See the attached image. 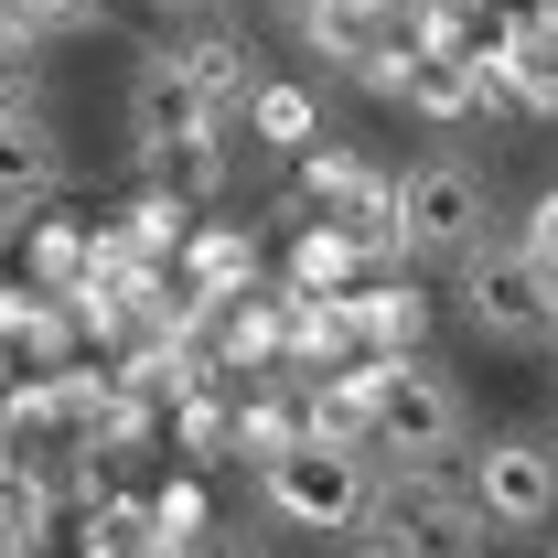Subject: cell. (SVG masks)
<instances>
[{"mask_svg":"<svg viewBox=\"0 0 558 558\" xmlns=\"http://www.w3.org/2000/svg\"><path fill=\"white\" fill-rule=\"evenodd\" d=\"M258 494H269L279 526H312V537H344L376 515V462L354 440H323V429H290L279 451H258Z\"/></svg>","mask_w":558,"mask_h":558,"instance_id":"cell-1","label":"cell"},{"mask_svg":"<svg viewBox=\"0 0 558 558\" xmlns=\"http://www.w3.org/2000/svg\"><path fill=\"white\" fill-rule=\"evenodd\" d=\"M354 409H365V440L387 462H451V440H462V387L409 365V354H376L354 376Z\"/></svg>","mask_w":558,"mask_h":558,"instance_id":"cell-2","label":"cell"},{"mask_svg":"<svg viewBox=\"0 0 558 558\" xmlns=\"http://www.w3.org/2000/svg\"><path fill=\"white\" fill-rule=\"evenodd\" d=\"M494 236V194L473 161H409L398 172V247L409 258H462V247H484Z\"/></svg>","mask_w":558,"mask_h":558,"instance_id":"cell-3","label":"cell"},{"mask_svg":"<svg viewBox=\"0 0 558 558\" xmlns=\"http://www.w3.org/2000/svg\"><path fill=\"white\" fill-rule=\"evenodd\" d=\"M473 505H484L494 537H548V515H558V440H537V429L473 440Z\"/></svg>","mask_w":558,"mask_h":558,"instance_id":"cell-4","label":"cell"},{"mask_svg":"<svg viewBox=\"0 0 558 558\" xmlns=\"http://www.w3.org/2000/svg\"><path fill=\"white\" fill-rule=\"evenodd\" d=\"M376 505L398 515L387 537L409 558H484L494 548V526H484V505H473V484H451L440 462H398V484H376Z\"/></svg>","mask_w":558,"mask_h":558,"instance_id":"cell-5","label":"cell"},{"mask_svg":"<svg viewBox=\"0 0 558 558\" xmlns=\"http://www.w3.org/2000/svg\"><path fill=\"white\" fill-rule=\"evenodd\" d=\"M451 269H462V323H473L484 344H537V333H548V269H537L515 236L462 247Z\"/></svg>","mask_w":558,"mask_h":558,"instance_id":"cell-6","label":"cell"},{"mask_svg":"<svg viewBox=\"0 0 558 558\" xmlns=\"http://www.w3.org/2000/svg\"><path fill=\"white\" fill-rule=\"evenodd\" d=\"M161 65L183 75L205 108H247V86H258V54H247L226 22H194V33H172V44H161Z\"/></svg>","mask_w":558,"mask_h":558,"instance_id":"cell-7","label":"cell"},{"mask_svg":"<svg viewBox=\"0 0 558 558\" xmlns=\"http://www.w3.org/2000/svg\"><path fill=\"white\" fill-rule=\"evenodd\" d=\"M54 183H65V140L33 108H0V205L33 215V205H54Z\"/></svg>","mask_w":558,"mask_h":558,"instance_id":"cell-8","label":"cell"},{"mask_svg":"<svg viewBox=\"0 0 558 558\" xmlns=\"http://www.w3.org/2000/svg\"><path fill=\"white\" fill-rule=\"evenodd\" d=\"M140 172H150V194H172V205H205L215 183H226V140L205 130H172V140H140Z\"/></svg>","mask_w":558,"mask_h":558,"instance_id":"cell-9","label":"cell"},{"mask_svg":"<svg viewBox=\"0 0 558 558\" xmlns=\"http://www.w3.org/2000/svg\"><path fill=\"white\" fill-rule=\"evenodd\" d=\"M344 312H354V344H365V354H418V333H429V301L398 290V279H387V290H365V279H354Z\"/></svg>","mask_w":558,"mask_h":558,"instance_id":"cell-10","label":"cell"},{"mask_svg":"<svg viewBox=\"0 0 558 558\" xmlns=\"http://www.w3.org/2000/svg\"><path fill=\"white\" fill-rule=\"evenodd\" d=\"M247 130L269 140V150H312V140H323V97L290 86V75H258V86H247Z\"/></svg>","mask_w":558,"mask_h":558,"instance_id":"cell-11","label":"cell"},{"mask_svg":"<svg viewBox=\"0 0 558 558\" xmlns=\"http://www.w3.org/2000/svg\"><path fill=\"white\" fill-rule=\"evenodd\" d=\"M354 269H365V247H354L344 226H312V236H301V258H290V290H301V301H344Z\"/></svg>","mask_w":558,"mask_h":558,"instance_id":"cell-12","label":"cell"},{"mask_svg":"<svg viewBox=\"0 0 558 558\" xmlns=\"http://www.w3.org/2000/svg\"><path fill=\"white\" fill-rule=\"evenodd\" d=\"M33 97H44V44L0 11V108H33Z\"/></svg>","mask_w":558,"mask_h":558,"instance_id":"cell-13","label":"cell"},{"mask_svg":"<svg viewBox=\"0 0 558 558\" xmlns=\"http://www.w3.org/2000/svg\"><path fill=\"white\" fill-rule=\"evenodd\" d=\"M54 344H65V323H54V312L0 301V354H11V365H54Z\"/></svg>","mask_w":558,"mask_h":558,"instance_id":"cell-14","label":"cell"},{"mask_svg":"<svg viewBox=\"0 0 558 558\" xmlns=\"http://www.w3.org/2000/svg\"><path fill=\"white\" fill-rule=\"evenodd\" d=\"M0 11H11L33 44H54V33H86V22H97V0H0Z\"/></svg>","mask_w":558,"mask_h":558,"instance_id":"cell-15","label":"cell"},{"mask_svg":"<svg viewBox=\"0 0 558 558\" xmlns=\"http://www.w3.org/2000/svg\"><path fill=\"white\" fill-rule=\"evenodd\" d=\"M515 247H526L537 269H558V194H548V205H526V226H515Z\"/></svg>","mask_w":558,"mask_h":558,"instance_id":"cell-16","label":"cell"},{"mask_svg":"<svg viewBox=\"0 0 558 558\" xmlns=\"http://www.w3.org/2000/svg\"><path fill=\"white\" fill-rule=\"evenodd\" d=\"M279 22H290V33H301V22H312V11H333V0H269Z\"/></svg>","mask_w":558,"mask_h":558,"instance_id":"cell-17","label":"cell"},{"mask_svg":"<svg viewBox=\"0 0 558 558\" xmlns=\"http://www.w3.org/2000/svg\"><path fill=\"white\" fill-rule=\"evenodd\" d=\"M344 558H409V548H398V537H365V548H344Z\"/></svg>","mask_w":558,"mask_h":558,"instance_id":"cell-18","label":"cell"},{"mask_svg":"<svg viewBox=\"0 0 558 558\" xmlns=\"http://www.w3.org/2000/svg\"><path fill=\"white\" fill-rule=\"evenodd\" d=\"M548 558H558V515H548Z\"/></svg>","mask_w":558,"mask_h":558,"instance_id":"cell-19","label":"cell"},{"mask_svg":"<svg viewBox=\"0 0 558 558\" xmlns=\"http://www.w3.org/2000/svg\"><path fill=\"white\" fill-rule=\"evenodd\" d=\"M0 440H11V409H0Z\"/></svg>","mask_w":558,"mask_h":558,"instance_id":"cell-20","label":"cell"},{"mask_svg":"<svg viewBox=\"0 0 558 558\" xmlns=\"http://www.w3.org/2000/svg\"><path fill=\"white\" fill-rule=\"evenodd\" d=\"M548 440H558V429H548Z\"/></svg>","mask_w":558,"mask_h":558,"instance_id":"cell-21","label":"cell"}]
</instances>
